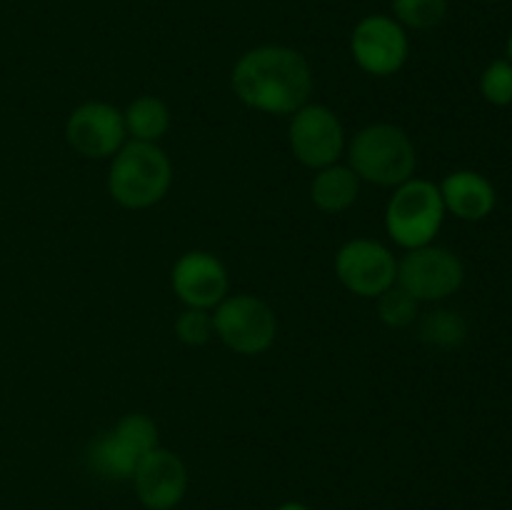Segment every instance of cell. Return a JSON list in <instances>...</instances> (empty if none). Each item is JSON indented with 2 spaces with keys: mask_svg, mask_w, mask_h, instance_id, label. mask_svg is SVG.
<instances>
[{
  "mask_svg": "<svg viewBox=\"0 0 512 510\" xmlns=\"http://www.w3.org/2000/svg\"><path fill=\"white\" fill-rule=\"evenodd\" d=\"M173 185V163L158 143L130 140L113 155L108 190L118 205L145 210L158 205Z\"/></svg>",
  "mask_w": 512,
  "mask_h": 510,
  "instance_id": "7a4b0ae2",
  "label": "cell"
},
{
  "mask_svg": "<svg viewBox=\"0 0 512 510\" xmlns=\"http://www.w3.org/2000/svg\"><path fill=\"white\" fill-rule=\"evenodd\" d=\"M140 458H135L123 443L113 435V430L95 438L88 448V465L93 473L108 480H130Z\"/></svg>",
  "mask_w": 512,
  "mask_h": 510,
  "instance_id": "2e32d148",
  "label": "cell"
},
{
  "mask_svg": "<svg viewBox=\"0 0 512 510\" xmlns=\"http://www.w3.org/2000/svg\"><path fill=\"white\" fill-rule=\"evenodd\" d=\"M215 335L238 355H260L275 343L278 318L265 300L255 295H228L213 313Z\"/></svg>",
  "mask_w": 512,
  "mask_h": 510,
  "instance_id": "5b68a950",
  "label": "cell"
},
{
  "mask_svg": "<svg viewBox=\"0 0 512 510\" xmlns=\"http://www.w3.org/2000/svg\"><path fill=\"white\" fill-rule=\"evenodd\" d=\"M348 165L365 183L398 188L413 178L418 153L403 128L393 123H373L358 130L345 148Z\"/></svg>",
  "mask_w": 512,
  "mask_h": 510,
  "instance_id": "3957f363",
  "label": "cell"
},
{
  "mask_svg": "<svg viewBox=\"0 0 512 510\" xmlns=\"http://www.w3.org/2000/svg\"><path fill=\"white\" fill-rule=\"evenodd\" d=\"M175 335L185 345H205L215 335L213 313L200 308H185L175 320Z\"/></svg>",
  "mask_w": 512,
  "mask_h": 510,
  "instance_id": "7402d4cb",
  "label": "cell"
},
{
  "mask_svg": "<svg viewBox=\"0 0 512 510\" xmlns=\"http://www.w3.org/2000/svg\"><path fill=\"white\" fill-rule=\"evenodd\" d=\"M335 275L353 295L378 298L398 280V260L380 240L355 238L335 255Z\"/></svg>",
  "mask_w": 512,
  "mask_h": 510,
  "instance_id": "9c48e42d",
  "label": "cell"
},
{
  "mask_svg": "<svg viewBox=\"0 0 512 510\" xmlns=\"http://www.w3.org/2000/svg\"><path fill=\"white\" fill-rule=\"evenodd\" d=\"M438 188L443 195L445 213H453L455 218L470 220V223L488 218L498 203L493 183L475 170H455L445 175Z\"/></svg>",
  "mask_w": 512,
  "mask_h": 510,
  "instance_id": "4fadbf2b",
  "label": "cell"
},
{
  "mask_svg": "<svg viewBox=\"0 0 512 510\" xmlns=\"http://www.w3.org/2000/svg\"><path fill=\"white\" fill-rule=\"evenodd\" d=\"M235 98L268 115H293L310 103L313 70L305 55L288 45H258L235 63L230 75Z\"/></svg>",
  "mask_w": 512,
  "mask_h": 510,
  "instance_id": "6da1fadb",
  "label": "cell"
},
{
  "mask_svg": "<svg viewBox=\"0 0 512 510\" xmlns=\"http://www.w3.org/2000/svg\"><path fill=\"white\" fill-rule=\"evenodd\" d=\"M125 133L130 140L140 143H158L170 130V108L155 95H140L123 113Z\"/></svg>",
  "mask_w": 512,
  "mask_h": 510,
  "instance_id": "9a60e30c",
  "label": "cell"
},
{
  "mask_svg": "<svg viewBox=\"0 0 512 510\" xmlns=\"http://www.w3.org/2000/svg\"><path fill=\"white\" fill-rule=\"evenodd\" d=\"M113 435L135 455L143 458L150 450L158 448V425L153 418L143 413H130L115 423Z\"/></svg>",
  "mask_w": 512,
  "mask_h": 510,
  "instance_id": "ac0fdd59",
  "label": "cell"
},
{
  "mask_svg": "<svg viewBox=\"0 0 512 510\" xmlns=\"http://www.w3.org/2000/svg\"><path fill=\"white\" fill-rule=\"evenodd\" d=\"M350 53L363 73L388 78L408 63L410 40L403 25L390 15H368L353 28Z\"/></svg>",
  "mask_w": 512,
  "mask_h": 510,
  "instance_id": "ba28073f",
  "label": "cell"
},
{
  "mask_svg": "<svg viewBox=\"0 0 512 510\" xmlns=\"http://www.w3.org/2000/svg\"><path fill=\"white\" fill-rule=\"evenodd\" d=\"M125 120L115 105L90 100L78 105L65 123V140L78 155L88 160L113 158L125 145Z\"/></svg>",
  "mask_w": 512,
  "mask_h": 510,
  "instance_id": "30bf717a",
  "label": "cell"
},
{
  "mask_svg": "<svg viewBox=\"0 0 512 510\" xmlns=\"http://www.w3.org/2000/svg\"><path fill=\"white\" fill-rule=\"evenodd\" d=\"M445 220L440 188L430 180L410 178L395 188L385 208V230L405 250L423 248L435 240Z\"/></svg>",
  "mask_w": 512,
  "mask_h": 510,
  "instance_id": "277c9868",
  "label": "cell"
},
{
  "mask_svg": "<svg viewBox=\"0 0 512 510\" xmlns=\"http://www.w3.org/2000/svg\"><path fill=\"white\" fill-rule=\"evenodd\" d=\"M378 315L388 328H408L418 320V300L405 293L398 283L378 295Z\"/></svg>",
  "mask_w": 512,
  "mask_h": 510,
  "instance_id": "ffe728a7",
  "label": "cell"
},
{
  "mask_svg": "<svg viewBox=\"0 0 512 510\" xmlns=\"http://www.w3.org/2000/svg\"><path fill=\"white\" fill-rule=\"evenodd\" d=\"M360 178L353 173L350 165H325L315 170V178L310 183V200L323 213H343L358 200Z\"/></svg>",
  "mask_w": 512,
  "mask_h": 510,
  "instance_id": "5bb4252c",
  "label": "cell"
},
{
  "mask_svg": "<svg viewBox=\"0 0 512 510\" xmlns=\"http://www.w3.org/2000/svg\"><path fill=\"white\" fill-rule=\"evenodd\" d=\"M393 13L403 28L433 30L448 15V0H393Z\"/></svg>",
  "mask_w": 512,
  "mask_h": 510,
  "instance_id": "d6986e66",
  "label": "cell"
},
{
  "mask_svg": "<svg viewBox=\"0 0 512 510\" xmlns=\"http://www.w3.org/2000/svg\"><path fill=\"white\" fill-rule=\"evenodd\" d=\"M418 333L433 348H458L468 338V323L455 310H433L420 320Z\"/></svg>",
  "mask_w": 512,
  "mask_h": 510,
  "instance_id": "e0dca14e",
  "label": "cell"
},
{
  "mask_svg": "<svg viewBox=\"0 0 512 510\" xmlns=\"http://www.w3.org/2000/svg\"><path fill=\"white\" fill-rule=\"evenodd\" d=\"M138 500L148 510H173L188 490V468L168 448H153L143 455L133 478Z\"/></svg>",
  "mask_w": 512,
  "mask_h": 510,
  "instance_id": "7c38bea8",
  "label": "cell"
},
{
  "mask_svg": "<svg viewBox=\"0 0 512 510\" xmlns=\"http://www.w3.org/2000/svg\"><path fill=\"white\" fill-rule=\"evenodd\" d=\"M508 55H510V63H512V35H510V40H508Z\"/></svg>",
  "mask_w": 512,
  "mask_h": 510,
  "instance_id": "cb8c5ba5",
  "label": "cell"
},
{
  "mask_svg": "<svg viewBox=\"0 0 512 510\" xmlns=\"http://www.w3.org/2000/svg\"><path fill=\"white\" fill-rule=\"evenodd\" d=\"M480 95L490 105H512V63L510 60H493L480 75Z\"/></svg>",
  "mask_w": 512,
  "mask_h": 510,
  "instance_id": "44dd1931",
  "label": "cell"
},
{
  "mask_svg": "<svg viewBox=\"0 0 512 510\" xmlns=\"http://www.w3.org/2000/svg\"><path fill=\"white\" fill-rule=\"evenodd\" d=\"M465 280V265L453 250L440 245H423L408 250L398 263V280L395 283L413 295L418 303L423 300H443L458 293Z\"/></svg>",
  "mask_w": 512,
  "mask_h": 510,
  "instance_id": "52a82bcc",
  "label": "cell"
},
{
  "mask_svg": "<svg viewBox=\"0 0 512 510\" xmlns=\"http://www.w3.org/2000/svg\"><path fill=\"white\" fill-rule=\"evenodd\" d=\"M170 285L185 308L213 310L228 298L230 280L218 255L208 250H190L173 265Z\"/></svg>",
  "mask_w": 512,
  "mask_h": 510,
  "instance_id": "8fae6325",
  "label": "cell"
},
{
  "mask_svg": "<svg viewBox=\"0 0 512 510\" xmlns=\"http://www.w3.org/2000/svg\"><path fill=\"white\" fill-rule=\"evenodd\" d=\"M275 510H313V508H308V505L295 503V500H290V503H283V505H280V508H275Z\"/></svg>",
  "mask_w": 512,
  "mask_h": 510,
  "instance_id": "603a6c76",
  "label": "cell"
},
{
  "mask_svg": "<svg viewBox=\"0 0 512 510\" xmlns=\"http://www.w3.org/2000/svg\"><path fill=\"white\" fill-rule=\"evenodd\" d=\"M288 140L295 160L313 170L338 163L348 148L340 118L328 105L320 103H305L303 108L295 110L290 118Z\"/></svg>",
  "mask_w": 512,
  "mask_h": 510,
  "instance_id": "8992f818",
  "label": "cell"
}]
</instances>
